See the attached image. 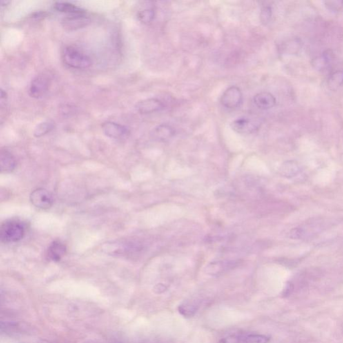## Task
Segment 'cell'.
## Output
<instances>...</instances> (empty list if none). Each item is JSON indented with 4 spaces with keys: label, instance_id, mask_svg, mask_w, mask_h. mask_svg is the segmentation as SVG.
I'll return each instance as SVG.
<instances>
[{
    "label": "cell",
    "instance_id": "29",
    "mask_svg": "<svg viewBox=\"0 0 343 343\" xmlns=\"http://www.w3.org/2000/svg\"><path fill=\"white\" fill-rule=\"evenodd\" d=\"M10 3V1H2L1 2V7L5 6V5H8V3Z\"/></svg>",
    "mask_w": 343,
    "mask_h": 343
},
{
    "label": "cell",
    "instance_id": "4",
    "mask_svg": "<svg viewBox=\"0 0 343 343\" xmlns=\"http://www.w3.org/2000/svg\"><path fill=\"white\" fill-rule=\"evenodd\" d=\"M261 122L256 117L243 116L235 119L230 124V127L237 133L251 134L257 132L260 128Z\"/></svg>",
    "mask_w": 343,
    "mask_h": 343
},
{
    "label": "cell",
    "instance_id": "10",
    "mask_svg": "<svg viewBox=\"0 0 343 343\" xmlns=\"http://www.w3.org/2000/svg\"><path fill=\"white\" fill-rule=\"evenodd\" d=\"M162 101L157 98H149L139 101L136 105V110L141 114H150L164 110Z\"/></svg>",
    "mask_w": 343,
    "mask_h": 343
},
{
    "label": "cell",
    "instance_id": "23",
    "mask_svg": "<svg viewBox=\"0 0 343 343\" xmlns=\"http://www.w3.org/2000/svg\"><path fill=\"white\" fill-rule=\"evenodd\" d=\"M270 340L266 335L252 334L241 338V343H269Z\"/></svg>",
    "mask_w": 343,
    "mask_h": 343
},
{
    "label": "cell",
    "instance_id": "26",
    "mask_svg": "<svg viewBox=\"0 0 343 343\" xmlns=\"http://www.w3.org/2000/svg\"><path fill=\"white\" fill-rule=\"evenodd\" d=\"M218 343H241V338L235 335H230L221 339Z\"/></svg>",
    "mask_w": 343,
    "mask_h": 343
},
{
    "label": "cell",
    "instance_id": "5",
    "mask_svg": "<svg viewBox=\"0 0 343 343\" xmlns=\"http://www.w3.org/2000/svg\"><path fill=\"white\" fill-rule=\"evenodd\" d=\"M51 79L46 74H41L36 76L31 81L29 94L31 97L40 99L44 97L50 89Z\"/></svg>",
    "mask_w": 343,
    "mask_h": 343
},
{
    "label": "cell",
    "instance_id": "24",
    "mask_svg": "<svg viewBox=\"0 0 343 343\" xmlns=\"http://www.w3.org/2000/svg\"><path fill=\"white\" fill-rule=\"evenodd\" d=\"M272 8L270 6H265L261 9L260 14V20L261 23L264 25L269 23L272 18Z\"/></svg>",
    "mask_w": 343,
    "mask_h": 343
},
{
    "label": "cell",
    "instance_id": "6",
    "mask_svg": "<svg viewBox=\"0 0 343 343\" xmlns=\"http://www.w3.org/2000/svg\"><path fill=\"white\" fill-rule=\"evenodd\" d=\"M243 101V93L239 87L230 86L223 92L221 103L225 108L235 109L240 106Z\"/></svg>",
    "mask_w": 343,
    "mask_h": 343
},
{
    "label": "cell",
    "instance_id": "7",
    "mask_svg": "<svg viewBox=\"0 0 343 343\" xmlns=\"http://www.w3.org/2000/svg\"><path fill=\"white\" fill-rule=\"evenodd\" d=\"M30 200L36 207L43 210L51 207L54 203L52 194L43 188H36L31 192Z\"/></svg>",
    "mask_w": 343,
    "mask_h": 343
},
{
    "label": "cell",
    "instance_id": "20",
    "mask_svg": "<svg viewBox=\"0 0 343 343\" xmlns=\"http://www.w3.org/2000/svg\"><path fill=\"white\" fill-rule=\"evenodd\" d=\"M330 61H331V56L329 52H326L325 53H323L320 57L314 59L313 64L317 69L324 70L329 66Z\"/></svg>",
    "mask_w": 343,
    "mask_h": 343
},
{
    "label": "cell",
    "instance_id": "9",
    "mask_svg": "<svg viewBox=\"0 0 343 343\" xmlns=\"http://www.w3.org/2000/svg\"><path fill=\"white\" fill-rule=\"evenodd\" d=\"M239 265V261L223 260L210 263L205 268L206 273L210 275H219L233 270Z\"/></svg>",
    "mask_w": 343,
    "mask_h": 343
},
{
    "label": "cell",
    "instance_id": "15",
    "mask_svg": "<svg viewBox=\"0 0 343 343\" xmlns=\"http://www.w3.org/2000/svg\"><path fill=\"white\" fill-rule=\"evenodd\" d=\"M15 158L7 150H1L0 154V169L1 173H8L15 169Z\"/></svg>",
    "mask_w": 343,
    "mask_h": 343
},
{
    "label": "cell",
    "instance_id": "11",
    "mask_svg": "<svg viewBox=\"0 0 343 343\" xmlns=\"http://www.w3.org/2000/svg\"><path fill=\"white\" fill-rule=\"evenodd\" d=\"M91 23L90 18L85 14L70 15L65 18L62 24L65 29L69 30H75L84 28Z\"/></svg>",
    "mask_w": 343,
    "mask_h": 343
},
{
    "label": "cell",
    "instance_id": "13",
    "mask_svg": "<svg viewBox=\"0 0 343 343\" xmlns=\"http://www.w3.org/2000/svg\"><path fill=\"white\" fill-rule=\"evenodd\" d=\"M67 248L64 243L59 240L52 241L47 250L46 256L52 261H59L66 255Z\"/></svg>",
    "mask_w": 343,
    "mask_h": 343
},
{
    "label": "cell",
    "instance_id": "22",
    "mask_svg": "<svg viewBox=\"0 0 343 343\" xmlns=\"http://www.w3.org/2000/svg\"><path fill=\"white\" fill-rule=\"evenodd\" d=\"M155 15V11L153 9L146 8L139 11L137 14V17L140 23H144V24H149L153 22Z\"/></svg>",
    "mask_w": 343,
    "mask_h": 343
},
{
    "label": "cell",
    "instance_id": "2",
    "mask_svg": "<svg viewBox=\"0 0 343 343\" xmlns=\"http://www.w3.org/2000/svg\"><path fill=\"white\" fill-rule=\"evenodd\" d=\"M26 233V225L19 219H12L4 221L0 228L1 242H18L23 238Z\"/></svg>",
    "mask_w": 343,
    "mask_h": 343
},
{
    "label": "cell",
    "instance_id": "3",
    "mask_svg": "<svg viewBox=\"0 0 343 343\" xmlns=\"http://www.w3.org/2000/svg\"><path fill=\"white\" fill-rule=\"evenodd\" d=\"M63 60L67 66L75 69H85L92 64L89 56L72 46L65 47L63 52Z\"/></svg>",
    "mask_w": 343,
    "mask_h": 343
},
{
    "label": "cell",
    "instance_id": "25",
    "mask_svg": "<svg viewBox=\"0 0 343 343\" xmlns=\"http://www.w3.org/2000/svg\"><path fill=\"white\" fill-rule=\"evenodd\" d=\"M324 3L326 8L330 10L339 11L343 7V1H328Z\"/></svg>",
    "mask_w": 343,
    "mask_h": 343
},
{
    "label": "cell",
    "instance_id": "30",
    "mask_svg": "<svg viewBox=\"0 0 343 343\" xmlns=\"http://www.w3.org/2000/svg\"><path fill=\"white\" fill-rule=\"evenodd\" d=\"M39 343H52L49 342V341H48L43 340V341H41V342H40Z\"/></svg>",
    "mask_w": 343,
    "mask_h": 343
},
{
    "label": "cell",
    "instance_id": "17",
    "mask_svg": "<svg viewBox=\"0 0 343 343\" xmlns=\"http://www.w3.org/2000/svg\"><path fill=\"white\" fill-rule=\"evenodd\" d=\"M327 84L330 90L336 91L343 85V70L333 72L328 77Z\"/></svg>",
    "mask_w": 343,
    "mask_h": 343
},
{
    "label": "cell",
    "instance_id": "14",
    "mask_svg": "<svg viewBox=\"0 0 343 343\" xmlns=\"http://www.w3.org/2000/svg\"><path fill=\"white\" fill-rule=\"evenodd\" d=\"M253 103L260 110H268L275 106L276 99L269 92H261L254 96Z\"/></svg>",
    "mask_w": 343,
    "mask_h": 343
},
{
    "label": "cell",
    "instance_id": "8",
    "mask_svg": "<svg viewBox=\"0 0 343 343\" xmlns=\"http://www.w3.org/2000/svg\"><path fill=\"white\" fill-rule=\"evenodd\" d=\"M101 128L105 135L112 139L123 140L130 136V130L126 126L113 121H105L101 125Z\"/></svg>",
    "mask_w": 343,
    "mask_h": 343
},
{
    "label": "cell",
    "instance_id": "21",
    "mask_svg": "<svg viewBox=\"0 0 343 343\" xmlns=\"http://www.w3.org/2000/svg\"><path fill=\"white\" fill-rule=\"evenodd\" d=\"M280 173L286 177H292L299 172V167L295 161H287L284 163L280 168Z\"/></svg>",
    "mask_w": 343,
    "mask_h": 343
},
{
    "label": "cell",
    "instance_id": "27",
    "mask_svg": "<svg viewBox=\"0 0 343 343\" xmlns=\"http://www.w3.org/2000/svg\"><path fill=\"white\" fill-rule=\"evenodd\" d=\"M167 290V287L164 286V284H159L157 285L154 288V290H155L157 293H163Z\"/></svg>",
    "mask_w": 343,
    "mask_h": 343
},
{
    "label": "cell",
    "instance_id": "16",
    "mask_svg": "<svg viewBox=\"0 0 343 343\" xmlns=\"http://www.w3.org/2000/svg\"><path fill=\"white\" fill-rule=\"evenodd\" d=\"M54 8L59 12L70 14V15H77V14H85V10L72 3L67 2H57L54 3Z\"/></svg>",
    "mask_w": 343,
    "mask_h": 343
},
{
    "label": "cell",
    "instance_id": "18",
    "mask_svg": "<svg viewBox=\"0 0 343 343\" xmlns=\"http://www.w3.org/2000/svg\"><path fill=\"white\" fill-rule=\"evenodd\" d=\"M199 309V304L196 302H186L179 306V312L185 318L193 317Z\"/></svg>",
    "mask_w": 343,
    "mask_h": 343
},
{
    "label": "cell",
    "instance_id": "19",
    "mask_svg": "<svg viewBox=\"0 0 343 343\" xmlns=\"http://www.w3.org/2000/svg\"><path fill=\"white\" fill-rule=\"evenodd\" d=\"M54 128V121L50 120L43 121L36 126L34 131V136L36 137H42L51 132Z\"/></svg>",
    "mask_w": 343,
    "mask_h": 343
},
{
    "label": "cell",
    "instance_id": "1",
    "mask_svg": "<svg viewBox=\"0 0 343 343\" xmlns=\"http://www.w3.org/2000/svg\"><path fill=\"white\" fill-rule=\"evenodd\" d=\"M143 250L142 243L130 239L110 241L102 246L104 253L114 256H130L139 253Z\"/></svg>",
    "mask_w": 343,
    "mask_h": 343
},
{
    "label": "cell",
    "instance_id": "12",
    "mask_svg": "<svg viewBox=\"0 0 343 343\" xmlns=\"http://www.w3.org/2000/svg\"><path fill=\"white\" fill-rule=\"evenodd\" d=\"M175 135V130L172 126L168 124H161L152 130V138L154 140L166 142L169 141Z\"/></svg>",
    "mask_w": 343,
    "mask_h": 343
},
{
    "label": "cell",
    "instance_id": "28",
    "mask_svg": "<svg viewBox=\"0 0 343 343\" xmlns=\"http://www.w3.org/2000/svg\"><path fill=\"white\" fill-rule=\"evenodd\" d=\"M8 100V95H7V92L3 91L2 89L1 90V106L2 107L3 105H5V103Z\"/></svg>",
    "mask_w": 343,
    "mask_h": 343
}]
</instances>
